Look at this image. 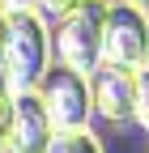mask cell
I'll return each instance as SVG.
<instances>
[{"label":"cell","instance_id":"obj_1","mask_svg":"<svg viewBox=\"0 0 149 153\" xmlns=\"http://www.w3.org/2000/svg\"><path fill=\"white\" fill-rule=\"evenodd\" d=\"M51 64V30L39 9L4 13V72L13 89H34Z\"/></svg>","mask_w":149,"mask_h":153},{"label":"cell","instance_id":"obj_2","mask_svg":"<svg viewBox=\"0 0 149 153\" xmlns=\"http://www.w3.org/2000/svg\"><path fill=\"white\" fill-rule=\"evenodd\" d=\"M102 17L107 0H72L64 13H55V34H51L55 60L77 72H89L102 60Z\"/></svg>","mask_w":149,"mask_h":153},{"label":"cell","instance_id":"obj_3","mask_svg":"<svg viewBox=\"0 0 149 153\" xmlns=\"http://www.w3.org/2000/svg\"><path fill=\"white\" fill-rule=\"evenodd\" d=\"M39 98L47 106V119L51 128H89V119H94V106H89V76L68 68V64H47V72L39 76Z\"/></svg>","mask_w":149,"mask_h":153},{"label":"cell","instance_id":"obj_4","mask_svg":"<svg viewBox=\"0 0 149 153\" xmlns=\"http://www.w3.org/2000/svg\"><path fill=\"white\" fill-rule=\"evenodd\" d=\"M149 55V9L132 0H107L102 17V60L136 68Z\"/></svg>","mask_w":149,"mask_h":153},{"label":"cell","instance_id":"obj_5","mask_svg":"<svg viewBox=\"0 0 149 153\" xmlns=\"http://www.w3.org/2000/svg\"><path fill=\"white\" fill-rule=\"evenodd\" d=\"M85 76H89V106H94V115H102V119L115 123V128L136 119V81H132V68L98 60Z\"/></svg>","mask_w":149,"mask_h":153},{"label":"cell","instance_id":"obj_6","mask_svg":"<svg viewBox=\"0 0 149 153\" xmlns=\"http://www.w3.org/2000/svg\"><path fill=\"white\" fill-rule=\"evenodd\" d=\"M51 119L39 98V89H13V123H9V149L4 153H43L51 140Z\"/></svg>","mask_w":149,"mask_h":153},{"label":"cell","instance_id":"obj_7","mask_svg":"<svg viewBox=\"0 0 149 153\" xmlns=\"http://www.w3.org/2000/svg\"><path fill=\"white\" fill-rule=\"evenodd\" d=\"M43 153H107V149H102V140H98L89 128H68V132L55 128Z\"/></svg>","mask_w":149,"mask_h":153},{"label":"cell","instance_id":"obj_8","mask_svg":"<svg viewBox=\"0 0 149 153\" xmlns=\"http://www.w3.org/2000/svg\"><path fill=\"white\" fill-rule=\"evenodd\" d=\"M132 81H136V119H141L145 132H149V55L132 68Z\"/></svg>","mask_w":149,"mask_h":153},{"label":"cell","instance_id":"obj_9","mask_svg":"<svg viewBox=\"0 0 149 153\" xmlns=\"http://www.w3.org/2000/svg\"><path fill=\"white\" fill-rule=\"evenodd\" d=\"M9 123H13V89H0V153L9 149Z\"/></svg>","mask_w":149,"mask_h":153},{"label":"cell","instance_id":"obj_10","mask_svg":"<svg viewBox=\"0 0 149 153\" xmlns=\"http://www.w3.org/2000/svg\"><path fill=\"white\" fill-rule=\"evenodd\" d=\"M0 89H13L9 72H4V13H0Z\"/></svg>","mask_w":149,"mask_h":153},{"label":"cell","instance_id":"obj_11","mask_svg":"<svg viewBox=\"0 0 149 153\" xmlns=\"http://www.w3.org/2000/svg\"><path fill=\"white\" fill-rule=\"evenodd\" d=\"M13 9H39V0H0V13H13Z\"/></svg>","mask_w":149,"mask_h":153},{"label":"cell","instance_id":"obj_12","mask_svg":"<svg viewBox=\"0 0 149 153\" xmlns=\"http://www.w3.org/2000/svg\"><path fill=\"white\" fill-rule=\"evenodd\" d=\"M72 4V0H39V9H47V13H64Z\"/></svg>","mask_w":149,"mask_h":153},{"label":"cell","instance_id":"obj_13","mask_svg":"<svg viewBox=\"0 0 149 153\" xmlns=\"http://www.w3.org/2000/svg\"><path fill=\"white\" fill-rule=\"evenodd\" d=\"M132 4H145V9H149V0H132Z\"/></svg>","mask_w":149,"mask_h":153}]
</instances>
